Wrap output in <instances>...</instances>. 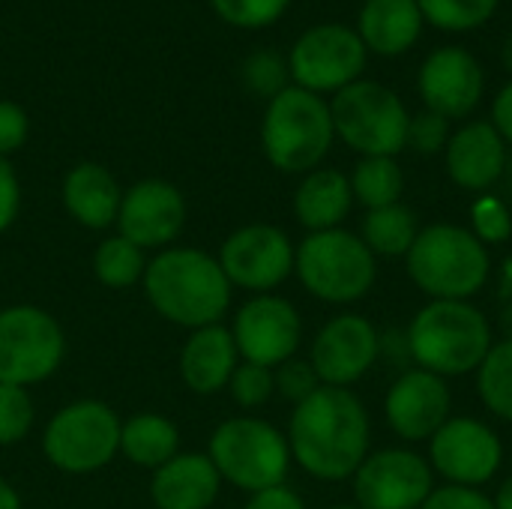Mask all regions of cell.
<instances>
[{"label": "cell", "instance_id": "cell-26", "mask_svg": "<svg viewBox=\"0 0 512 509\" xmlns=\"http://www.w3.org/2000/svg\"><path fill=\"white\" fill-rule=\"evenodd\" d=\"M180 453V426L159 411H138L120 423V456L141 471H156Z\"/></svg>", "mask_w": 512, "mask_h": 509}, {"label": "cell", "instance_id": "cell-33", "mask_svg": "<svg viewBox=\"0 0 512 509\" xmlns=\"http://www.w3.org/2000/svg\"><path fill=\"white\" fill-rule=\"evenodd\" d=\"M36 426V405L30 390L0 384V450L18 447Z\"/></svg>", "mask_w": 512, "mask_h": 509}, {"label": "cell", "instance_id": "cell-19", "mask_svg": "<svg viewBox=\"0 0 512 509\" xmlns=\"http://www.w3.org/2000/svg\"><path fill=\"white\" fill-rule=\"evenodd\" d=\"M417 90L426 111H435L447 120H462L477 111L486 93V72L468 48L441 45L423 60L417 72Z\"/></svg>", "mask_w": 512, "mask_h": 509}, {"label": "cell", "instance_id": "cell-37", "mask_svg": "<svg viewBox=\"0 0 512 509\" xmlns=\"http://www.w3.org/2000/svg\"><path fill=\"white\" fill-rule=\"evenodd\" d=\"M273 381H276V396H282L291 405L306 402L318 387H324L321 378H318V372L312 369L309 357H291V360H285L282 366L273 369Z\"/></svg>", "mask_w": 512, "mask_h": 509}, {"label": "cell", "instance_id": "cell-9", "mask_svg": "<svg viewBox=\"0 0 512 509\" xmlns=\"http://www.w3.org/2000/svg\"><path fill=\"white\" fill-rule=\"evenodd\" d=\"M333 129L342 144L363 156H399L408 141V108L396 90L360 78L330 99Z\"/></svg>", "mask_w": 512, "mask_h": 509}, {"label": "cell", "instance_id": "cell-43", "mask_svg": "<svg viewBox=\"0 0 512 509\" xmlns=\"http://www.w3.org/2000/svg\"><path fill=\"white\" fill-rule=\"evenodd\" d=\"M387 360L390 366H399L402 372L411 369V348H408V336L405 330H384L381 333V354H378V363Z\"/></svg>", "mask_w": 512, "mask_h": 509}, {"label": "cell", "instance_id": "cell-15", "mask_svg": "<svg viewBox=\"0 0 512 509\" xmlns=\"http://www.w3.org/2000/svg\"><path fill=\"white\" fill-rule=\"evenodd\" d=\"M351 489L360 509H420L435 492V471L408 447H384L363 459Z\"/></svg>", "mask_w": 512, "mask_h": 509}, {"label": "cell", "instance_id": "cell-39", "mask_svg": "<svg viewBox=\"0 0 512 509\" xmlns=\"http://www.w3.org/2000/svg\"><path fill=\"white\" fill-rule=\"evenodd\" d=\"M27 138H30V117L24 105L12 99H0V156L9 159L27 144Z\"/></svg>", "mask_w": 512, "mask_h": 509}, {"label": "cell", "instance_id": "cell-12", "mask_svg": "<svg viewBox=\"0 0 512 509\" xmlns=\"http://www.w3.org/2000/svg\"><path fill=\"white\" fill-rule=\"evenodd\" d=\"M294 255L297 243L285 228L270 222H249L234 228L216 252L231 288L246 291L249 297L276 294V288L294 276Z\"/></svg>", "mask_w": 512, "mask_h": 509}, {"label": "cell", "instance_id": "cell-18", "mask_svg": "<svg viewBox=\"0 0 512 509\" xmlns=\"http://www.w3.org/2000/svg\"><path fill=\"white\" fill-rule=\"evenodd\" d=\"M453 417V390L444 378L426 369H405L384 396V420L405 444H429L432 435Z\"/></svg>", "mask_w": 512, "mask_h": 509}, {"label": "cell", "instance_id": "cell-5", "mask_svg": "<svg viewBox=\"0 0 512 509\" xmlns=\"http://www.w3.org/2000/svg\"><path fill=\"white\" fill-rule=\"evenodd\" d=\"M336 141L330 102L303 87H285L261 117L264 159L282 174H309L321 168Z\"/></svg>", "mask_w": 512, "mask_h": 509}, {"label": "cell", "instance_id": "cell-16", "mask_svg": "<svg viewBox=\"0 0 512 509\" xmlns=\"http://www.w3.org/2000/svg\"><path fill=\"white\" fill-rule=\"evenodd\" d=\"M189 204L186 195L162 177H144L123 189L114 231L132 240L147 255L174 246L186 228Z\"/></svg>", "mask_w": 512, "mask_h": 509}, {"label": "cell", "instance_id": "cell-6", "mask_svg": "<svg viewBox=\"0 0 512 509\" xmlns=\"http://www.w3.org/2000/svg\"><path fill=\"white\" fill-rule=\"evenodd\" d=\"M204 453L210 456L222 483L246 495L282 486L294 465L285 432L258 414L222 420L210 432Z\"/></svg>", "mask_w": 512, "mask_h": 509}, {"label": "cell", "instance_id": "cell-25", "mask_svg": "<svg viewBox=\"0 0 512 509\" xmlns=\"http://www.w3.org/2000/svg\"><path fill=\"white\" fill-rule=\"evenodd\" d=\"M423 24L417 0H366L357 15V36L366 51L399 57L417 45Z\"/></svg>", "mask_w": 512, "mask_h": 509}, {"label": "cell", "instance_id": "cell-35", "mask_svg": "<svg viewBox=\"0 0 512 509\" xmlns=\"http://www.w3.org/2000/svg\"><path fill=\"white\" fill-rule=\"evenodd\" d=\"M225 393L231 396V402L243 411V414H255L264 405H270V399L276 396V381H273V369L267 366H255V363H237Z\"/></svg>", "mask_w": 512, "mask_h": 509}, {"label": "cell", "instance_id": "cell-28", "mask_svg": "<svg viewBox=\"0 0 512 509\" xmlns=\"http://www.w3.org/2000/svg\"><path fill=\"white\" fill-rule=\"evenodd\" d=\"M150 255L144 249H138L132 240H126L123 234H108L96 243L93 255H90V270L93 279L111 291H129L135 285H141L144 270H147Z\"/></svg>", "mask_w": 512, "mask_h": 509}, {"label": "cell", "instance_id": "cell-23", "mask_svg": "<svg viewBox=\"0 0 512 509\" xmlns=\"http://www.w3.org/2000/svg\"><path fill=\"white\" fill-rule=\"evenodd\" d=\"M222 486L207 453L180 450L150 474L147 495L156 509H210L216 507Z\"/></svg>", "mask_w": 512, "mask_h": 509}, {"label": "cell", "instance_id": "cell-51", "mask_svg": "<svg viewBox=\"0 0 512 509\" xmlns=\"http://www.w3.org/2000/svg\"><path fill=\"white\" fill-rule=\"evenodd\" d=\"M327 509H360L357 504H333V507H327Z\"/></svg>", "mask_w": 512, "mask_h": 509}, {"label": "cell", "instance_id": "cell-34", "mask_svg": "<svg viewBox=\"0 0 512 509\" xmlns=\"http://www.w3.org/2000/svg\"><path fill=\"white\" fill-rule=\"evenodd\" d=\"M240 78H243V84H246L249 93H255V96H261V99L270 102L285 87H291L288 57H282L279 51H255V54H249L243 60Z\"/></svg>", "mask_w": 512, "mask_h": 509}, {"label": "cell", "instance_id": "cell-38", "mask_svg": "<svg viewBox=\"0 0 512 509\" xmlns=\"http://www.w3.org/2000/svg\"><path fill=\"white\" fill-rule=\"evenodd\" d=\"M450 135L453 132H450L447 117H441L435 111H420V114H411V120H408L405 147H411L420 156H435V153H444Z\"/></svg>", "mask_w": 512, "mask_h": 509}, {"label": "cell", "instance_id": "cell-41", "mask_svg": "<svg viewBox=\"0 0 512 509\" xmlns=\"http://www.w3.org/2000/svg\"><path fill=\"white\" fill-rule=\"evenodd\" d=\"M21 201H24V192H21L18 171L9 159L0 156V234H6L18 222Z\"/></svg>", "mask_w": 512, "mask_h": 509}, {"label": "cell", "instance_id": "cell-32", "mask_svg": "<svg viewBox=\"0 0 512 509\" xmlns=\"http://www.w3.org/2000/svg\"><path fill=\"white\" fill-rule=\"evenodd\" d=\"M468 231L486 246H504L512 240V207L504 195H495V192H483L471 201V210H468Z\"/></svg>", "mask_w": 512, "mask_h": 509}, {"label": "cell", "instance_id": "cell-11", "mask_svg": "<svg viewBox=\"0 0 512 509\" xmlns=\"http://www.w3.org/2000/svg\"><path fill=\"white\" fill-rule=\"evenodd\" d=\"M369 51L348 24H315L288 51L291 84L318 96H336L363 78Z\"/></svg>", "mask_w": 512, "mask_h": 509}, {"label": "cell", "instance_id": "cell-30", "mask_svg": "<svg viewBox=\"0 0 512 509\" xmlns=\"http://www.w3.org/2000/svg\"><path fill=\"white\" fill-rule=\"evenodd\" d=\"M474 375L483 408L512 426V339H495Z\"/></svg>", "mask_w": 512, "mask_h": 509}, {"label": "cell", "instance_id": "cell-49", "mask_svg": "<svg viewBox=\"0 0 512 509\" xmlns=\"http://www.w3.org/2000/svg\"><path fill=\"white\" fill-rule=\"evenodd\" d=\"M501 288H504V294H510L512 300V258L504 264V282H501Z\"/></svg>", "mask_w": 512, "mask_h": 509}, {"label": "cell", "instance_id": "cell-4", "mask_svg": "<svg viewBox=\"0 0 512 509\" xmlns=\"http://www.w3.org/2000/svg\"><path fill=\"white\" fill-rule=\"evenodd\" d=\"M408 279L429 300H474L492 279V252L468 225H423L405 255Z\"/></svg>", "mask_w": 512, "mask_h": 509}, {"label": "cell", "instance_id": "cell-40", "mask_svg": "<svg viewBox=\"0 0 512 509\" xmlns=\"http://www.w3.org/2000/svg\"><path fill=\"white\" fill-rule=\"evenodd\" d=\"M420 509H495L492 498L483 489L468 486H435V492L426 498Z\"/></svg>", "mask_w": 512, "mask_h": 509}, {"label": "cell", "instance_id": "cell-42", "mask_svg": "<svg viewBox=\"0 0 512 509\" xmlns=\"http://www.w3.org/2000/svg\"><path fill=\"white\" fill-rule=\"evenodd\" d=\"M243 509H306V501L300 498V492H294L288 483H282V486L249 495Z\"/></svg>", "mask_w": 512, "mask_h": 509}, {"label": "cell", "instance_id": "cell-36", "mask_svg": "<svg viewBox=\"0 0 512 509\" xmlns=\"http://www.w3.org/2000/svg\"><path fill=\"white\" fill-rule=\"evenodd\" d=\"M210 6L231 27L261 30L276 24L288 12L291 0H210Z\"/></svg>", "mask_w": 512, "mask_h": 509}, {"label": "cell", "instance_id": "cell-47", "mask_svg": "<svg viewBox=\"0 0 512 509\" xmlns=\"http://www.w3.org/2000/svg\"><path fill=\"white\" fill-rule=\"evenodd\" d=\"M501 330H504V339H512V300H507L504 306H501Z\"/></svg>", "mask_w": 512, "mask_h": 509}, {"label": "cell", "instance_id": "cell-7", "mask_svg": "<svg viewBox=\"0 0 512 509\" xmlns=\"http://www.w3.org/2000/svg\"><path fill=\"white\" fill-rule=\"evenodd\" d=\"M294 276L303 291L327 306H351L372 294L378 282V258L348 228L315 231L297 243Z\"/></svg>", "mask_w": 512, "mask_h": 509}, {"label": "cell", "instance_id": "cell-31", "mask_svg": "<svg viewBox=\"0 0 512 509\" xmlns=\"http://www.w3.org/2000/svg\"><path fill=\"white\" fill-rule=\"evenodd\" d=\"M501 0H417L423 21L447 33H468L492 21Z\"/></svg>", "mask_w": 512, "mask_h": 509}, {"label": "cell", "instance_id": "cell-24", "mask_svg": "<svg viewBox=\"0 0 512 509\" xmlns=\"http://www.w3.org/2000/svg\"><path fill=\"white\" fill-rule=\"evenodd\" d=\"M291 207H294V219L306 228V234L345 228V219L354 207L348 174L324 165L303 174L294 189Z\"/></svg>", "mask_w": 512, "mask_h": 509}, {"label": "cell", "instance_id": "cell-44", "mask_svg": "<svg viewBox=\"0 0 512 509\" xmlns=\"http://www.w3.org/2000/svg\"><path fill=\"white\" fill-rule=\"evenodd\" d=\"M492 126L501 132L507 147H512V81H507L498 90V96L492 102Z\"/></svg>", "mask_w": 512, "mask_h": 509}, {"label": "cell", "instance_id": "cell-2", "mask_svg": "<svg viewBox=\"0 0 512 509\" xmlns=\"http://www.w3.org/2000/svg\"><path fill=\"white\" fill-rule=\"evenodd\" d=\"M141 288L150 309L186 333L225 324L234 306V288L219 258L198 246L174 243L150 255Z\"/></svg>", "mask_w": 512, "mask_h": 509}, {"label": "cell", "instance_id": "cell-8", "mask_svg": "<svg viewBox=\"0 0 512 509\" xmlns=\"http://www.w3.org/2000/svg\"><path fill=\"white\" fill-rule=\"evenodd\" d=\"M120 423V414L102 399L66 402L42 429V456L66 477H90L120 456Z\"/></svg>", "mask_w": 512, "mask_h": 509}, {"label": "cell", "instance_id": "cell-10", "mask_svg": "<svg viewBox=\"0 0 512 509\" xmlns=\"http://www.w3.org/2000/svg\"><path fill=\"white\" fill-rule=\"evenodd\" d=\"M66 330L36 303L0 309V384L36 387L54 378L66 360Z\"/></svg>", "mask_w": 512, "mask_h": 509}, {"label": "cell", "instance_id": "cell-20", "mask_svg": "<svg viewBox=\"0 0 512 509\" xmlns=\"http://www.w3.org/2000/svg\"><path fill=\"white\" fill-rule=\"evenodd\" d=\"M507 141L492 126V120H471L459 126L447 147H444V165L450 180L465 192H492V186L501 183L507 171Z\"/></svg>", "mask_w": 512, "mask_h": 509}, {"label": "cell", "instance_id": "cell-27", "mask_svg": "<svg viewBox=\"0 0 512 509\" xmlns=\"http://www.w3.org/2000/svg\"><path fill=\"white\" fill-rule=\"evenodd\" d=\"M420 219L408 204H390L381 210H366L360 222V240L375 258H405L420 234Z\"/></svg>", "mask_w": 512, "mask_h": 509}, {"label": "cell", "instance_id": "cell-3", "mask_svg": "<svg viewBox=\"0 0 512 509\" xmlns=\"http://www.w3.org/2000/svg\"><path fill=\"white\" fill-rule=\"evenodd\" d=\"M411 363L444 381L480 369L492 339V321L471 300H429L405 327Z\"/></svg>", "mask_w": 512, "mask_h": 509}, {"label": "cell", "instance_id": "cell-13", "mask_svg": "<svg viewBox=\"0 0 512 509\" xmlns=\"http://www.w3.org/2000/svg\"><path fill=\"white\" fill-rule=\"evenodd\" d=\"M243 363L276 369L297 357L303 345L300 309L282 294H252L234 312L228 324Z\"/></svg>", "mask_w": 512, "mask_h": 509}, {"label": "cell", "instance_id": "cell-46", "mask_svg": "<svg viewBox=\"0 0 512 509\" xmlns=\"http://www.w3.org/2000/svg\"><path fill=\"white\" fill-rule=\"evenodd\" d=\"M492 504L495 509H512V474L498 486V492H495V498H492Z\"/></svg>", "mask_w": 512, "mask_h": 509}, {"label": "cell", "instance_id": "cell-17", "mask_svg": "<svg viewBox=\"0 0 512 509\" xmlns=\"http://www.w3.org/2000/svg\"><path fill=\"white\" fill-rule=\"evenodd\" d=\"M381 354V330L357 312H339L324 321L309 345V363L324 387L351 390L363 381Z\"/></svg>", "mask_w": 512, "mask_h": 509}, {"label": "cell", "instance_id": "cell-21", "mask_svg": "<svg viewBox=\"0 0 512 509\" xmlns=\"http://www.w3.org/2000/svg\"><path fill=\"white\" fill-rule=\"evenodd\" d=\"M240 363L234 336L228 324H210L201 330H189L180 354H177V375L180 384L192 396H219L225 393L234 369Z\"/></svg>", "mask_w": 512, "mask_h": 509}, {"label": "cell", "instance_id": "cell-50", "mask_svg": "<svg viewBox=\"0 0 512 509\" xmlns=\"http://www.w3.org/2000/svg\"><path fill=\"white\" fill-rule=\"evenodd\" d=\"M501 183H504V189H507V195L512 198V156L507 159V171H504V177H501Z\"/></svg>", "mask_w": 512, "mask_h": 509}, {"label": "cell", "instance_id": "cell-45", "mask_svg": "<svg viewBox=\"0 0 512 509\" xmlns=\"http://www.w3.org/2000/svg\"><path fill=\"white\" fill-rule=\"evenodd\" d=\"M0 509H24L21 492L0 474Z\"/></svg>", "mask_w": 512, "mask_h": 509}, {"label": "cell", "instance_id": "cell-14", "mask_svg": "<svg viewBox=\"0 0 512 509\" xmlns=\"http://www.w3.org/2000/svg\"><path fill=\"white\" fill-rule=\"evenodd\" d=\"M426 459L447 486L483 489L504 465V441L477 417H450L432 435Z\"/></svg>", "mask_w": 512, "mask_h": 509}, {"label": "cell", "instance_id": "cell-22", "mask_svg": "<svg viewBox=\"0 0 512 509\" xmlns=\"http://www.w3.org/2000/svg\"><path fill=\"white\" fill-rule=\"evenodd\" d=\"M123 186L111 168L99 162H78L60 180V204L66 216L84 231H108L117 225Z\"/></svg>", "mask_w": 512, "mask_h": 509}, {"label": "cell", "instance_id": "cell-1", "mask_svg": "<svg viewBox=\"0 0 512 509\" xmlns=\"http://www.w3.org/2000/svg\"><path fill=\"white\" fill-rule=\"evenodd\" d=\"M291 462L321 480L345 483L372 453V420L363 399L345 387H318L288 420Z\"/></svg>", "mask_w": 512, "mask_h": 509}, {"label": "cell", "instance_id": "cell-48", "mask_svg": "<svg viewBox=\"0 0 512 509\" xmlns=\"http://www.w3.org/2000/svg\"><path fill=\"white\" fill-rule=\"evenodd\" d=\"M501 63H504V69L512 75V30L504 36V45H501Z\"/></svg>", "mask_w": 512, "mask_h": 509}, {"label": "cell", "instance_id": "cell-29", "mask_svg": "<svg viewBox=\"0 0 512 509\" xmlns=\"http://www.w3.org/2000/svg\"><path fill=\"white\" fill-rule=\"evenodd\" d=\"M348 180H351L354 204L366 210L399 204L405 192V171L396 162V156H363Z\"/></svg>", "mask_w": 512, "mask_h": 509}]
</instances>
